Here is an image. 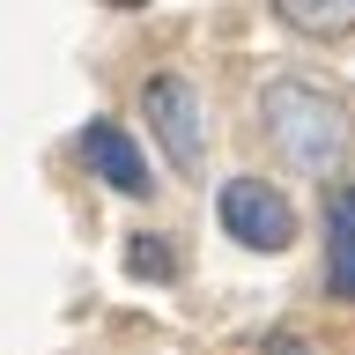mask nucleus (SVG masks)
Masks as SVG:
<instances>
[{
  "label": "nucleus",
  "instance_id": "1",
  "mask_svg": "<svg viewBox=\"0 0 355 355\" xmlns=\"http://www.w3.org/2000/svg\"><path fill=\"white\" fill-rule=\"evenodd\" d=\"M259 126L296 178H333L348 163V104L304 74H274L259 89Z\"/></svg>",
  "mask_w": 355,
  "mask_h": 355
},
{
  "label": "nucleus",
  "instance_id": "2",
  "mask_svg": "<svg viewBox=\"0 0 355 355\" xmlns=\"http://www.w3.org/2000/svg\"><path fill=\"white\" fill-rule=\"evenodd\" d=\"M215 222L244 244V252H288V244H296V207H288L266 178H222Z\"/></svg>",
  "mask_w": 355,
  "mask_h": 355
},
{
  "label": "nucleus",
  "instance_id": "3",
  "mask_svg": "<svg viewBox=\"0 0 355 355\" xmlns=\"http://www.w3.org/2000/svg\"><path fill=\"white\" fill-rule=\"evenodd\" d=\"M141 111H148L155 141H163V155H171L178 171H200V155H207V126H200V89L185 82V74H148L141 82Z\"/></svg>",
  "mask_w": 355,
  "mask_h": 355
},
{
  "label": "nucleus",
  "instance_id": "4",
  "mask_svg": "<svg viewBox=\"0 0 355 355\" xmlns=\"http://www.w3.org/2000/svg\"><path fill=\"white\" fill-rule=\"evenodd\" d=\"M74 148H82V163H89L96 178H104L111 193H126V200H148V193H155V178H148V155L133 148V133L119 126V119H89Z\"/></svg>",
  "mask_w": 355,
  "mask_h": 355
},
{
  "label": "nucleus",
  "instance_id": "5",
  "mask_svg": "<svg viewBox=\"0 0 355 355\" xmlns=\"http://www.w3.org/2000/svg\"><path fill=\"white\" fill-rule=\"evenodd\" d=\"M326 304H355V185L326 193Z\"/></svg>",
  "mask_w": 355,
  "mask_h": 355
},
{
  "label": "nucleus",
  "instance_id": "6",
  "mask_svg": "<svg viewBox=\"0 0 355 355\" xmlns=\"http://www.w3.org/2000/svg\"><path fill=\"white\" fill-rule=\"evenodd\" d=\"M274 15H282L296 37H318V44L355 37V0H274Z\"/></svg>",
  "mask_w": 355,
  "mask_h": 355
},
{
  "label": "nucleus",
  "instance_id": "7",
  "mask_svg": "<svg viewBox=\"0 0 355 355\" xmlns=\"http://www.w3.org/2000/svg\"><path fill=\"white\" fill-rule=\"evenodd\" d=\"M126 266H133V274H148V282H171V274H178V259L163 252V237H155V230H148V237H133Z\"/></svg>",
  "mask_w": 355,
  "mask_h": 355
},
{
  "label": "nucleus",
  "instance_id": "8",
  "mask_svg": "<svg viewBox=\"0 0 355 355\" xmlns=\"http://www.w3.org/2000/svg\"><path fill=\"white\" fill-rule=\"evenodd\" d=\"M266 355H311V340H304V333H266Z\"/></svg>",
  "mask_w": 355,
  "mask_h": 355
},
{
  "label": "nucleus",
  "instance_id": "9",
  "mask_svg": "<svg viewBox=\"0 0 355 355\" xmlns=\"http://www.w3.org/2000/svg\"><path fill=\"white\" fill-rule=\"evenodd\" d=\"M104 8H126V15H133V8H148V0H104Z\"/></svg>",
  "mask_w": 355,
  "mask_h": 355
}]
</instances>
